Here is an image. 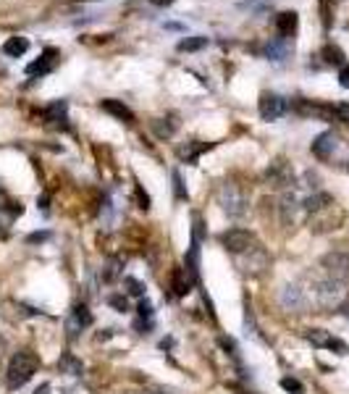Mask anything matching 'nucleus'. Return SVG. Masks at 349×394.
<instances>
[{"instance_id":"nucleus-32","label":"nucleus","mask_w":349,"mask_h":394,"mask_svg":"<svg viewBox=\"0 0 349 394\" xmlns=\"http://www.w3.org/2000/svg\"><path fill=\"white\" fill-rule=\"evenodd\" d=\"M336 116H339V119H344L349 124V105H339V108H336Z\"/></svg>"},{"instance_id":"nucleus-11","label":"nucleus","mask_w":349,"mask_h":394,"mask_svg":"<svg viewBox=\"0 0 349 394\" xmlns=\"http://www.w3.org/2000/svg\"><path fill=\"white\" fill-rule=\"evenodd\" d=\"M55 55H58L55 50H45V53L40 55V61H35V64L27 66V74L29 76H37V74L42 76V74H47L55 66Z\"/></svg>"},{"instance_id":"nucleus-24","label":"nucleus","mask_w":349,"mask_h":394,"mask_svg":"<svg viewBox=\"0 0 349 394\" xmlns=\"http://www.w3.org/2000/svg\"><path fill=\"white\" fill-rule=\"evenodd\" d=\"M281 389H284V392H289V394H304V386L300 384L297 378H292V376L281 378Z\"/></svg>"},{"instance_id":"nucleus-14","label":"nucleus","mask_w":349,"mask_h":394,"mask_svg":"<svg viewBox=\"0 0 349 394\" xmlns=\"http://www.w3.org/2000/svg\"><path fill=\"white\" fill-rule=\"evenodd\" d=\"M176 129H179V121H176V116H168V119H155V121H153V132H155L158 139L174 137Z\"/></svg>"},{"instance_id":"nucleus-23","label":"nucleus","mask_w":349,"mask_h":394,"mask_svg":"<svg viewBox=\"0 0 349 394\" xmlns=\"http://www.w3.org/2000/svg\"><path fill=\"white\" fill-rule=\"evenodd\" d=\"M205 45H208V37H192V40H182L179 50H200Z\"/></svg>"},{"instance_id":"nucleus-18","label":"nucleus","mask_w":349,"mask_h":394,"mask_svg":"<svg viewBox=\"0 0 349 394\" xmlns=\"http://www.w3.org/2000/svg\"><path fill=\"white\" fill-rule=\"evenodd\" d=\"M326 205H331V195H326V192H315L302 202V208L307 213H318V211H323Z\"/></svg>"},{"instance_id":"nucleus-2","label":"nucleus","mask_w":349,"mask_h":394,"mask_svg":"<svg viewBox=\"0 0 349 394\" xmlns=\"http://www.w3.org/2000/svg\"><path fill=\"white\" fill-rule=\"evenodd\" d=\"M218 205L229 219H242L247 213V195L242 192L237 184L223 182L218 187Z\"/></svg>"},{"instance_id":"nucleus-31","label":"nucleus","mask_w":349,"mask_h":394,"mask_svg":"<svg viewBox=\"0 0 349 394\" xmlns=\"http://www.w3.org/2000/svg\"><path fill=\"white\" fill-rule=\"evenodd\" d=\"M339 84L344 87V90H349V66H341V71H339Z\"/></svg>"},{"instance_id":"nucleus-10","label":"nucleus","mask_w":349,"mask_h":394,"mask_svg":"<svg viewBox=\"0 0 349 394\" xmlns=\"http://www.w3.org/2000/svg\"><path fill=\"white\" fill-rule=\"evenodd\" d=\"M90 323H92L90 308H87V305H73L71 318H69V329H71V337H76V331H82L84 326H90Z\"/></svg>"},{"instance_id":"nucleus-34","label":"nucleus","mask_w":349,"mask_h":394,"mask_svg":"<svg viewBox=\"0 0 349 394\" xmlns=\"http://www.w3.org/2000/svg\"><path fill=\"white\" fill-rule=\"evenodd\" d=\"M47 234H32V237H29V242H40V239H45Z\"/></svg>"},{"instance_id":"nucleus-28","label":"nucleus","mask_w":349,"mask_h":394,"mask_svg":"<svg viewBox=\"0 0 349 394\" xmlns=\"http://www.w3.org/2000/svg\"><path fill=\"white\" fill-rule=\"evenodd\" d=\"M116 276H119V260H110L108 268H105V274H102V279H105V282H113Z\"/></svg>"},{"instance_id":"nucleus-4","label":"nucleus","mask_w":349,"mask_h":394,"mask_svg":"<svg viewBox=\"0 0 349 394\" xmlns=\"http://www.w3.org/2000/svg\"><path fill=\"white\" fill-rule=\"evenodd\" d=\"M257 108H260V119L263 121H278L289 110V103H286V98L276 95V92H263Z\"/></svg>"},{"instance_id":"nucleus-1","label":"nucleus","mask_w":349,"mask_h":394,"mask_svg":"<svg viewBox=\"0 0 349 394\" xmlns=\"http://www.w3.org/2000/svg\"><path fill=\"white\" fill-rule=\"evenodd\" d=\"M37 368H40V358H37L35 352H29V349H21L16 352L8 363V371H6V381H8L11 389H18V386H24L29 378L37 373Z\"/></svg>"},{"instance_id":"nucleus-29","label":"nucleus","mask_w":349,"mask_h":394,"mask_svg":"<svg viewBox=\"0 0 349 394\" xmlns=\"http://www.w3.org/2000/svg\"><path fill=\"white\" fill-rule=\"evenodd\" d=\"M174 187H176V197H179V200H187V197H189V195L184 192V187H182V176H179V174H174Z\"/></svg>"},{"instance_id":"nucleus-13","label":"nucleus","mask_w":349,"mask_h":394,"mask_svg":"<svg viewBox=\"0 0 349 394\" xmlns=\"http://www.w3.org/2000/svg\"><path fill=\"white\" fill-rule=\"evenodd\" d=\"M276 29H278V35L284 37H292L297 32V13L294 11H284V13H278L276 18Z\"/></svg>"},{"instance_id":"nucleus-12","label":"nucleus","mask_w":349,"mask_h":394,"mask_svg":"<svg viewBox=\"0 0 349 394\" xmlns=\"http://www.w3.org/2000/svg\"><path fill=\"white\" fill-rule=\"evenodd\" d=\"M100 108L105 110V113H110V116H116V119L126 121V124H131V121H134V113H131V110H129L121 100H102Z\"/></svg>"},{"instance_id":"nucleus-17","label":"nucleus","mask_w":349,"mask_h":394,"mask_svg":"<svg viewBox=\"0 0 349 394\" xmlns=\"http://www.w3.org/2000/svg\"><path fill=\"white\" fill-rule=\"evenodd\" d=\"M171 286H174V292L179 297H184V294L189 292V286H192V279H189V274L184 268H176L174 276H171Z\"/></svg>"},{"instance_id":"nucleus-16","label":"nucleus","mask_w":349,"mask_h":394,"mask_svg":"<svg viewBox=\"0 0 349 394\" xmlns=\"http://www.w3.org/2000/svg\"><path fill=\"white\" fill-rule=\"evenodd\" d=\"M29 50V40L27 37H11L6 40V45H3V53L8 55V58H18V55H24Z\"/></svg>"},{"instance_id":"nucleus-7","label":"nucleus","mask_w":349,"mask_h":394,"mask_svg":"<svg viewBox=\"0 0 349 394\" xmlns=\"http://www.w3.org/2000/svg\"><path fill=\"white\" fill-rule=\"evenodd\" d=\"M321 263L331 279H336V282H347L349 279V255L347 253H329Z\"/></svg>"},{"instance_id":"nucleus-15","label":"nucleus","mask_w":349,"mask_h":394,"mask_svg":"<svg viewBox=\"0 0 349 394\" xmlns=\"http://www.w3.org/2000/svg\"><path fill=\"white\" fill-rule=\"evenodd\" d=\"M268 179L276 182V187H286V184L292 182V174H289V168H286L284 161H276V163L268 168Z\"/></svg>"},{"instance_id":"nucleus-3","label":"nucleus","mask_w":349,"mask_h":394,"mask_svg":"<svg viewBox=\"0 0 349 394\" xmlns=\"http://www.w3.org/2000/svg\"><path fill=\"white\" fill-rule=\"evenodd\" d=\"M220 245L229 250V253H234V255H244L247 250H252L255 237L247 229H226L220 234Z\"/></svg>"},{"instance_id":"nucleus-22","label":"nucleus","mask_w":349,"mask_h":394,"mask_svg":"<svg viewBox=\"0 0 349 394\" xmlns=\"http://www.w3.org/2000/svg\"><path fill=\"white\" fill-rule=\"evenodd\" d=\"M42 116L50 121H61L66 119V103H53V105H47L45 110H42Z\"/></svg>"},{"instance_id":"nucleus-25","label":"nucleus","mask_w":349,"mask_h":394,"mask_svg":"<svg viewBox=\"0 0 349 394\" xmlns=\"http://www.w3.org/2000/svg\"><path fill=\"white\" fill-rule=\"evenodd\" d=\"M108 305L110 308H116L119 313L129 311V300H126V294H110L108 297Z\"/></svg>"},{"instance_id":"nucleus-19","label":"nucleus","mask_w":349,"mask_h":394,"mask_svg":"<svg viewBox=\"0 0 349 394\" xmlns=\"http://www.w3.org/2000/svg\"><path fill=\"white\" fill-rule=\"evenodd\" d=\"M58 368L66 371V373H71V376H79V373H82V363L73 358V355H64V358L58 360Z\"/></svg>"},{"instance_id":"nucleus-20","label":"nucleus","mask_w":349,"mask_h":394,"mask_svg":"<svg viewBox=\"0 0 349 394\" xmlns=\"http://www.w3.org/2000/svg\"><path fill=\"white\" fill-rule=\"evenodd\" d=\"M208 147H211V145H187V147H182V150H179V156H182L187 163H194V161L200 158V153H205Z\"/></svg>"},{"instance_id":"nucleus-33","label":"nucleus","mask_w":349,"mask_h":394,"mask_svg":"<svg viewBox=\"0 0 349 394\" xmlns=\"http://www.w3.org/2000/svg\"><path fill=\"white\" fill-rule=\"evenodd\" d=\"M3 205H11V200H8V195L0 190V208H3Z\"/></svg>"},{"instance_id":"nucleus-5","label":"nucleus","mask_w":349,"mask_h":394,"mask_svg":"<svg viewBox=\"0 0 349 394\" xmlns=\"http://www.w3.org/2000/svg\"><path fill=\"white\" fill-rule=\"evenodd\" d=\"M278 303L286 313H302L307 308V294H304L302 286L297 284H286L278 294Z\"/></svg>"},{"instance_id":"nucleus-6","label":"nucleus","mask_w":349,"mask_h":394,"mask_svg":"<svg viewBox=\"0 0 349 394\" xmlns=\"http://www.w3.org/2000/svg\"><path fill=\"white\" fill-rule=\"evenodd\" d=\"M315 297H318V303L321 305H336L341 303V297H344V282H336V279H323L315 284Z\"/></svg>"},{"instance_id":"nucleus-21","label":"nucleus","mask_w":349,"mask_h":394,"mask_svg":"<svg viewBox=\"0 0 349 394\" xmlns=\"http://www.w3.org/2000/svg\"><path fill=\"white\" fill-rule=\"evenodd\" d=\"M124 286H126V292L131 297H145V284L134 276H124Z\"/></svg>"},{"instance_id":"nucleus-27","label":"nucleus","mask_w":349,"mask_h":394,"mask_svg":"<svg viewBox=\"0 0 349 394\" xmlns=\"http://www.w3.org/2000/svg\"><path fill=\"white\" fill-rule=\"evenodd\" d=\"M286 53H289V47H286V45H278V42H273V45L268 47V55H271L273 61H284Z\"/></svg>"},{"instance_id":"nucleus-26","label":"nucleus","mask_w":349,"mask_h":394,"mask_svg":"<svg viewBox=\"0 0 349 394\" xmlns=\"http://www.w3.org/2000/svg\"><path fill=\"white\" fill-rule=\"evenodd\" d=\"M323 55H326V61H329V64H341V61H344V53H341L339 47H333V45L326 47V50H323Z\"/></svg>"},{"instance_id":"nucleus-9","label":"nucleus","mask_w":349,"mask_h":394,"mask_svg":"<svg viewBox=\"0 0 349 394\" xmlns=\"http://www.w3.org/2000/svg\"><path fill=\"white\" fill-rule=\"evenodd\" d=\"M336 150V134L333 132H323L318 137L312 139V156L321 158V161H329Z\"/></svg>"},{"instance_id":"nucleus-8","label":"nucleus","mask_w":349,"mask_h":394,"mask_svg":"<svg viewBox=\"0 0 349 394\" xmlns=\"http://www.w3.org/2000/svg\"><path fill=\"white\" fill-rule=\"evenodd\" d=\"M304 340L310 342L312 347L336 349V352H341V355H349V344H344V342L336 340V337H331L329 331H323V329H310L307 334H304Z\"/></svg>"},{"instance_id":"nucleus-30","label":"nucleus","mask_w":349,"mask_h":394,"mask_svg":"<svg viewBox=\"0 0 349 394\" xmlns=\"http://www.w3.org/2000/svg\"><path fill=\"white\" fill-rule=\"evenodd\" d=\"M139 315H142V318H147V321L153 318V305L147 303V300H142V303H139Z\"/></svg>"}]
</instances>
